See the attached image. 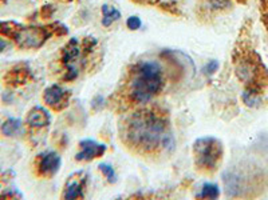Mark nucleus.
I'll return each instance as SVG.
<instances>
[{
    "instance_id": "39448f33",
    "label": "nucleus",
    "mask_w": 268,
    "mask_h": 200,
    "mask_svg": "<svg viewBox=\"0 0 268 200\" xmlns=\"http://www.w3.org/2000/svg\"><path fill=\"white\" fill-rule=\"evenodd\" d=\"M52 33L54 29L51 27L22 26L16 23L8 39H11L20 50H39L52 36Z\"/></svg>"
},
{
    "instance_id": "5701e85b",
    "label": "nucleus",
    "mask_w": 268,
    "mask_h": 200,
    "mask_svg": "<svg viewBox=\"0 0 268 200\" xmlns=\"http://www.w3.org/2000/svg\"><path fill=\"white\" fill-rule=\"evenodd\" d=\"M0 191H2V183H0Z\"/></svg>"
},
{
    "instance_id": "f257e3e1",
    "label": "nucleus",
    "mask_w": 268,
    "mask_h": 200,
    "mask_svg": "<svg viewBox=\"0 0 268 200\" xmlns=\"http://www.w3.org/2000/svg\"><path fill=\"white\" fill-rule=\"evenodd\" d=\"M120 138L138 156H160L173 147L169 112L152 103L137 107L120 123Z\"/></svg>"
},
{
    "instance_id": "423d86ee",
    "label": "nucleus",
    "mask_w": 268,
    "mask_h": 200,
    "mask_svg": "<svg viewBox=\"0 0 268 200\" xmlns=\"http://www.w3.org/2000/svg\"><path fill=\"white\" fill-rule=\"evenodd\" d=\"M61 164L62 160L55 151H46L34 159V174L41 179H51L58 174Z\"/></svg>"
},
{
    "instance_id": "9b49d317",
    "label": "nucleus",
    "mask_w": 268,
    "mask_h": 200,
    "mask_svg": "<svg viewBox=\"0 0 268 200\" xmlns=\"http://www.w3.org/2000/svg\"><path fill=\"white\" fill-rule=\"evenodd\" d=\"M79 147H81V152L75 155V160L78 162H92L106 152V146L94 140H82L79 143Z\"/></svg>"
},
{
    "instance_id": "0eeeda50",
    "label": "nucleus",
    "mask_w": 268,
    "mask_h": 200,
    "mask_svg": "<svg viewBox=\"0 0 268 200\" xmlns=\"http://www.w3.org/2000/svg\"><path fill=\"white\" fill-rule=\"evenodd\" d=\"M71 94L59 84H51L43 91L42 100L46 106L55 112H61L69 106Z\"/></svg>"
},
{
    "instance_id": "4468645a",
    "label": "nucleus",
    "mask_w": 268,
    "mask_h": 200,
    "mask_svg": "<svg viewBox=\"0 0 268 200\" xmlns=\"http://www.w3.org/2000/svg\"><path fill=\"white\" fill-rule=\"evenodd\" d=\"M220 195V189L216 184H204L200 196L205 197V199H216Z\"/></svg>"
},
{
    "instance_id": "a211bd4d",
    "label": "nucleus",
    "mask_w": 268,
    "mask_h": 200,
    "mask_svg": "<svg viewBox=\"0 0 268 200\" xmlns=\"http://www.w3.org/2000/svg\"><path fill=\"white\" fill-rule=\"evenodd\" d=\"M261 19L268 29V0H261Z\"/></svg>"
},
{
    "instance_id": "f8f14e48",
    "label": "nucleus",
    "mask_w": 268,
    "mask_h": 200,
    "mask_svg": "<svg viewBox=\"0 0 268 200\" xmlns=\"http://www.w3.org/2000/svg\"><path fill=\"white\" fill-rule=\"evenodd\" d=\"M23 122L18 117H8L0 126V132L4 138H14L19 132L22 131Z\"/></svg>"
},
{
    "instance_id": "6ab92c4d",
    "label": "nucleus",
    "mask_w": 268,
    "mask_h": 200,
    "mask_svg": "<svg viewBox=\"0 0 268 200\" xmlns=\"http://www.w3.org/2000/svg\"><path fill=\"white\" fill-rule=\"evenodd\" d=\"M217 68H219V63H217L216 60H211L205 66V72H208L211 75V73L216 72Z\"/></svg>"
},
{
    "instance_id": "aec40b11",
    "label": "nucleus",
    "mask_w": 268,
    "mask_h": 200,
    "mask_svg": "<svg viewBox=\"0 0 268 200\" xmlns=\"http://www.w3.org/2000/svg\"><path fill=\"white\" fill-rule=\"evenodd\" d=\"M10 44L11 43H10L7 39H4V36H0V54L6 51V50L10 47Z\"/></svg>"
},
{
    "instance_id": "4be33fe9",
    "label": "nucleus",
    "mask_w": 268,
    "mask_h": 200,
    "mask_svg": "<svg viewBox=\"0 0 268 200\" xmlns=\"http://www.w3.org/2000/svg\"><path fill=\"white\" fill-rule=\"evenodd\" d=\"M8 3V0H0V4H6Z\"/></svg>"
},
{
    "instance_id": "7ed1b4c3",
    "label": "nucleus",
    "mask_w": 268,
    "mask_h": 200,
    "mask_svg": "<svg viewBox=\"0 0 268 200\" xmlns=\"http://www.w3.org/2000/svg\"><path fill=\"white\" fill-rule=\"evenodd\" d=\"M232 63L236 77L246 86V92L260 95L268 87V68L250 44L240 42L233 50Z\"/></svg>"
},
{
    "instance_id": "20e7f679",
    "label": "nucleus",
    "mask_w": 268,
    "mask_h": 200,
    "mask_svg": "<svg viewBox=\"0 0 268 200\" xmlns=\"http://www.w3.org/2000/svg\"><path fill=\"white\" fill-rule=\"evenodd\" d=\"M223 144L216 138H201L193 144L195 168L202 174H213L223 160Z\"/></svg>"
},
{
    "instance_id": "f03ea898",
    "label": "nucleus",
    "mask_w": 268,
    "mask_h": 200,
    "mask_svg": "<svg viewBox=\"0 0 268 200\" xmlns=\"http://www.w3.org/2000/svg\"><path fill=\"white\" fill-rule=\"evenodd\" d=\"M168 82L165 67L158 60H140L130 66L122 77L110 103L117 112L149 104L161 95Z\"/></svg>"
},
{
    "instance_id": "f3484780",
    "label": "nucleus",
    "mask_w": 268,
    "mask_h": 200,
    "mask_svg": "<svg viewBox=\"0 0 268 200\" xmlns=\"http://www.w3.org/2000/svg\"><path fill=\"white\" fill-rule=\"evenodd\" d=\"M141 19L138 16H130V18L126 20V26H128L129 29H132V31H137L138 28H141Z\"/></svg>"
},
{
    "instance_id": "9d476101",
    "label": "nucleus",
    "mask_w": 268,
    "mask_h": 200,
    "mask_svg": "<svg viewBox=\"0 0 268 200\" xmlns=\"http://www.w3.org/2000/svg\"><path fill=\"white\" fill-rule=\"evenodd\" d=\"M86 183H87V176L83 172L71 175L63 188L62 197L63 199H83Z\"/></svg>"
},
{
    "instance_id": "1a4fd4ad",
    "label": "nucleus",
    "mask_w": 268,
    "mask_h": 200,
    "mask_svg": "<svg viewBox=\"0 0 268 200\" xmlns=\"http://www.w3.org/2000/svg\"><path fill=\"white\" fill-rule=\"evenodd\" d=\"M51 124V115L44 107L35 106L29 109L24 119V126L29 134L46 130Z\"/></svg>"
},
{
    "instance_id": "412c9836",
    "label": "nucleus",
    "mask_w": 268,
    "mask_h": 200,
    "mask_svg": "<svg viewBox=\"0 0 268 200\" xmlns=\"http://www.w3.org/2000/svg\"><path fill=\"white\" fill-rule=\"evenodd\" d=\"M136 2H140V3L143 4H149V3H155L156 0H136Z\"/></svg>"
},
{
    "instance_id": "dca6fc26",
    "label": "nucleus",
    "mask_w": 268,
    "mask_h": 200,
    "mask_svg": "<svg viewBox=\"0 0 268 200\" xmlns=\"http://www.w3.org/2000/svg\"><path fill=\"white\" fill-rule=\"evenodd\" d=\"M23 195L19 192L18 189H7L4 192H0V199H22Z\"/></svg>"
},
{
    "instance_id": "6e6552de",
    "label": "nucleus",
    "mask_w": 268,
    "mask_h": 200,
    "mask_svg": "<svg viewBox=\"0 0 268 200\" xmlns=\"http://www.w3.org/2000/svg\"><path fill=\"white\" fill-rule=\"evenodd\" d=\"M34 79L33 71L26 63H18L3 75V84L7 88H19Z\"/></svg>"
},
{
    "instance_id": "ddd939ff",
    "label": "nucleus",
    "mask_w": 268,
    "mask_h": 200,
    "mask_svg": "<svg viewBox=\"0 0 268 200\" xmlns=\"http://www.w3.org/2000/svg\"><path fill=\"white\" fill-rule=\"evenodd\" d=\"M121 19V12L109 4L102 6V24L105 27L113 26L114 23Z\"/></svg>"
},
{
    "instance_id": "2eb2a0df",
    "label": "nucleus",
    "mask_w": 268,
    "mask_h": 200,
    "mask_svg": "<svg viewBox=\"0 0 268 200\" xmlns=\"http://www.w3.org/2000/svg\"><path fill=\"white\" fill-rule=\"evenodd\" d=\"M98 170L105 175V178L107 179V182L115 183V180H117V175H115V171H114L111 166L102 163L98 166Z\"/></svg>"
}]
</instances>
